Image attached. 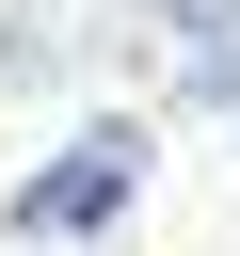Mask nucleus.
<instances>
[{
	"label": "nucleus",
	"mask_w": 240,
	"mask_h": 256,
	"mask_svg": "<svg viewBox=\"0 0 240 256\" xmlns=\"http://www.w3.org/2000/svg\"><path fill=\"white\" fill-rule=\"evenodd\" d=\"M128 192H144V128H80V144L16 192V224H32V240H96V224H128Z\"/></svg>",
	"instance_id": "nucleus-1"
}]
</instances>
